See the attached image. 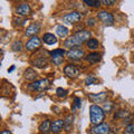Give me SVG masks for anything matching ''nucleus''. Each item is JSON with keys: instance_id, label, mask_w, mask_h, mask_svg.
<instances>
[{"instance_id": "72a5a7b5", "label": "nucleus", "mask_w": 134, "mask_h": 134, "mask_svg": "<svg viewBox=\"0 0 134 134\" xmlns=\"http://www.w3.org/2000/svg\"><path fill=\"white\" fill-rule=\"evenodd\" d=\"M12 70H15V66H11V68H10V69H8V72H9V73H11Z\"/></svg>"}, {"instance_id": "0eeeda50", "label": "nucleus", "mask_w": 134, "mask_h": 134, "mask_svg": "<svg viewBox=\"0 0 134 134\" xmlns=\"http://www.w3.org/2000/svg\"><path fill=\"white\" fill-rule=\"evenodd\" d=\"M97 18L104 25H107V26H111V25H113V23H114V17H113V15L111 12H107L105 10L99 11L97 14Z\"/></svg>"}, {"instance_id": "39448f33", "label": "nucleus", "mask_w": 134, "mask_h": 134, "mask_svg": "<svg viewBox=\"0 0 134 134\" xmlns=\"http://www.w3.org/2000/svg\"><path fill=\"white\" fill-rule=\"evenodd\" d=\"M64 55H65V50L62 48H57L53 52H50V58L52 62L55 65H60L63 60H64Z\"/></svg>"}, {"instance_id": "4be33fe9", "label": "nucleus", "mask_w": 134, "mask_h": 134, "mask_svg": "<svg viewBox=\"0 0 134 134\" xmlns=\"http://www.w3.org/2000/svg\"><path fill=\"white\" fill-rule=\"evenodd\" d=\"M11 49L14 52H21L23 50V43L20 40H15L11 45Z\"/></svg>"}, {"instance_id": "6ab92c4d", "label": "nucleus", "mask_w": 134, "mask_h": 134, "mask_svg": "<svg viewBox=\"0 0 134 134\" xmlns=\"http://www.w3.org/2000/svg\"><path fill=\"white\" fill-rule=\"evenodd\" d=\"M43 40H44V43H45V44H47V45H54V44H56V43H57L56 36H55V35H53V34H50V32L44 34Z\"/></svg>"}, {"instance_id": "f3484780", "label": "nucleus", "mask_w": 134, "mask_h": 134, "mask_svg": "<svg viewBox=\"0 0 134 134\" xmlns=\"http://www.w3.org/2000/svg\"><path fill=\"white\" fill-rule=\"evenodd\" d=\"M24 76H25V78H26L27 81H29V82H34V81H35V79L37 78V73H36V70H35V69L30 67V68H28V69L25 70Z\"/></svg>"}, {"instance_id": "7c9ffc66", "label": "nucleus", "mask_w": 134, "mask_h": 134, "mask_svg": "<svg viewBox=\"0 0 134 134\" xmlns=\"http://www.w3.org/2000/svg\"><path fill=\"white\" fill-rule=\"evenodd\" d=\"M100 2H102L103 5H105V6H113L115 3L114 0H102Z\"/></svg>"}, {"instance_id": "9b49d317", "label": "nucleus", "mask_w": 134, "mask_h": 134, "mask_svg": "<svg viewBox=\"0 0 134 134\" xmlns=\"http://www.w3.org/2000/svg\"><path fill=\"white\" fill-rule=\"evenodd\" d=\"M30 11H31L30 6H29L27 2H23V3H20V5L17 7L16 14L18 16H28L29 14H30Z\"/></svg>"}, {"instance_id": "dca6fc26", "label": "nucleus", "mask_w": 134, "mask_h": 134, "mask_svg": "<svg viewBox=\"0 0 134 134\" xmlns=\"http://www.w3.org/2000/svg\"><path fill=\"white\" fill-rule=\"evenodd\" d=\"M35 59L31 60V64L35 65L36 67H39V68H44L45 65L47 64V58L45 56H40V57H34Z\"/></svg>"}, {"instance_id": "b1692460", "label": "nucleus", "mask_w": 134, "mask_h": 134, "mask_svg": "<svg viewBox=\"0 0 134 134\" xmlns=\"http://www.w3.org/2000/svg\"><path fill=\"white\" fill-rule=\"evenodd\" d=\"M67 94H68V92H67V90H65V88H62V87H58V88L56 90V95H57V97H59V98L66 97Z\"/></svg>"}, {"instance_id": "c85d7f7f", "label": "nucleus", "mask_w": 134, "mask_h": 134, "mask_svg": "<svg viewBox=\"0 0 134 134\" xmlns=\"http://www.w3.org/2000/svg\"><path fill=\"white\" fill-rule=\"evenodd\" d=\"M96 82V78L94 76H87L85 79V85H92Z\"/></svg>"}, {"instance_id": "f257e3e1", "label": "nucleus", "mask_w": 134, "mask_h": 134, "mask_svg": "<svg viewBox=\"0 0 134 134\" xmlns=\"http://www.w3.org/2000/svg\"><path fill=\"white\" fill-rule=\"evenodd\" d=\"M88 39H91V31L87 30H79L76 34H74L73 36H70L69 38L65 40V47L67 48H74V47H79L83 43H85Z\"/></svg>"}, {"instance_id": "7ed1b4c3", "label": "nucleus", "mask_w": 134, "mask_h": 134, "mask_svg": "<svg viewBox=\"0 0 134 134\" xmlns=\"http://www.w3.org/2000/svg\"><path fill=\"white\" fill-rule=\"evenodd\" d=\"M50 85V82L48 78H45V79H40V81H37V82H34L31 83L30 85L28 86V88L30 91H34V92H40V91H45L47 90Z\"/></svg>"}, {"instance_id": "cd10ccee", "label": "nucleus", "mask_w": 134, "mask_h": 134, "mask_svg": "<svg viewBox=\"0 0 134 134\" xmlns=\"http://www.w3.org/2000/svg\"><path fill=\"white\" fill-rule=\"evenodd\" d=\"M81 103H82V100H81V98L79 97H75L74 98V103H73V111L74 110H76V108H78V107H81Z\"/></svg>"}, {"instance_id": "393cba45", "label": "nucleus", "mask_w": 134, "mask_h": 134, "mask_svg": "<svg viewBox=\"0 0 134 134\" xmlns=\"http://www.w3.org/2000/svg\"><path fill=\"white\" fill-rule=\"evenodd\" d=\"M113 110V102H105L104 103V106H103V111L106 112V113H110Z\"/></svg>"}, {"instance_id": "20e7f679", "label": "nucleus", "mask_w": 134, "mask_h": 134, "mask_svg": "<svg viewBox=\"0 0 134 134\" xmlns=\"http://www.w3.org/2000/svg\"><path fill=\"white\" fill-rule=\"evenodd\" d=\"M67 54V57L72 60H79L85 56V52L82 47H74V48H70L68 52L66 53Z\"/></svg>"}, {"instance_id": "423d86ee", "label": "nucleus", "mask_w": 134, "mask_h": 134, "mask_svg": "<svg viewBox=\"0 0 134 134\" xmlns=\"http://www.w3.org/2000/svg\"><path fill=\"white\" fill-rule=\"evenodd\" d=\"M81 19H82V15L77 11H72L63 16V21L66 24H76L81 21Z\"/></svg>"}, {"instance_id": "4468645a", "label": "nucleus", "mask_w": 134, "mask_h": 134, "mask_svg": "<svg viewBox=\"0 0 134 134\" xmlns=\"http://www.w3.org/2000/svg\"><path fill=\"white\" fill-rule=\"evenodd\" d=\"M52 131V123H50L49 120H45L40 123L39 125V132L41 134H48Z\"/></svg>"}, {"instance_id": "473e14b6", "label": "nucleus", "mask_w": 134, "mask_h": 134, "mask_svg": "<svg viewBox=\"0 0 134 134\" xmlns=\"http://www.w3.org/2000/svg\"><path fill=\"white\" fill-rule=\"evenodd\" d=\"M1 134H11V132L6 131V130H5V131H2V132H1Z\"/></svg>"}, {"instance_id": "6e6552de", "label": "nucleus", "mask_w": 134, "mask_h": 134, "mask_svg": "<svg viewBox=\"0 0 134 134\" xmlns=\"http://www.w3.org/2000/svg\"><path fill=\"white\" fill-rule=\"evenodd\" d=\"M64 74L66 75L67 77L69 78H75L79 75V68L76 65H73V64H68L65 66L64 68Z\"/></svg>"}, {"instance_id": "bb28decb", "label": "nucleus", "mask_w": 134, "mask_h": 134, "mask_svg": "<svg viewBox=\"0 0 134 134\" xmlns=\"http://www.w3.org/2000/svg\"><path fill=\"white\" fill-rule=\"evenodd\" d=\"M129 115H130V113L127 111H119L114 115V117H115V119H120V117H126Z\"/></svg>"}, {"instance_id": "9d476101", "label": "nucleus", "mask_w": 134, "mask_h": 134, "mask_svg": "<svg viewBox=\"0 0 134 134\" xmlns=\"http://www.w3.org/2000/svg\"><path fill=\"white\" fill-rule=\"evenodd\" d=\"M41 46V40L39 37H31L30 39H29L27 41V44H26V48L27 50H29V52H31V50H36L37 48H39Z\"/></svg>"}, {"instance_id": "a211bd4d", "label": "nucleus", "mask_w": 134, "mask_h": 134, "mask_svg": "<svg viewBox=\"0 0 134 134\" xmlns=\"http://www.w3.org/2000/svg\"><path fill=\"white\" fill-rule=\"evenodd\" d=\"M86 62L90 63V64H96L100 60V54L98 53H90L88 55L86 56Z\"/></svg>"}, {"instance_id": "2eb2a0df", "label": "nucleus", "mask_w": 134, "mask_h": 134, "mask_svg": "<svg viewBox=\"0 0 134 134\" xmlns=\"http://www.w3.org/2000/svg\"><path fill=\"white\" fill-rule=\"evenodd\" d=\"M64 125H65V122L63 120H56V121H54V122L52 123V132L53 133H59L63 127H64Z\"/></svg>"}, {"instance_id": "ddd939ff", "label": "nucleus", "mask_w": 134, "mask_h": 134, "mask_svg": "<svg viewBox=\"0 0 134 134\" xmlns=\"http://www.w3.org/2000/svg\"><path fill=\"white\" fill-rule=\"evenodd\" d=\"M39 30H40V24L34 23L27 28V30H26L25 34H26V36H28V37H35L36 34L38 32Z\"/></svg>"}, {"instance_id": "a878e982", "label": "nucleus", "mask_w": 134, "mask_h": 134, "mask_svg": "<svg viewBox=\"0 0 134 134\" xmlns=\"http://www.w3.org/2000/svg\"><path fill=\"white\" fill-rule=\"evenodd\" d=\"M72 120H73L72 115H68V116L66 117V120L64 121V122H65L64 127L66 129V131H69V130H70V125H72Z\"/></svg>"}, {"instance_id": "1a4fd4ad", "label": "nucleus", "mask_w": 134, "mask_h": 134, "mask_svg": "<svg viewBox=\"0 0 134 134\" xmlns=\"http://www.w3.org/2000/svg\"><path fill=\"white\" fill-rule=\"evenodd\" d=\"M92 134H110L111 133V127L108 124L102 123L99 125H95L91 129Z\"/></svg>"}, {"instance_id": "f704fd0d", "label": "nucleus", "mask_w": 134, "mask_h": 134, "mask_svg": "<svg viewBox=\"0 0 134 134\" xmlns=\"http://www.w3.org/2000/svg\"><path fill=\"white\" fill-rule=\"evenodd\" d=\"M123 134H134V133H129V132H124Z\"/></svg>"}, {"instance_id": "f8f14e48", "label": "nucleus", "mask_w": 134, "mask_h": 134, "mask_svg": "<svg viewBox=\"0 0 134 134\" xmlns=\"http://www.w3.org/2000/svg\"><path fill=\"white\" fill-rule=\"evenodd\" d=\"M88 97L94 103H105L107 98V94L105 92H102V93H98V94H90Z\"/></svg>"}, {"instance_id": "c756f323", "label": "nucleus", "mask_w": 134, "mask_h": 134, "mask_svg": "<svg viewBox=\"0 0 134 134\" xmlns=\"http://www.w3.org/2000/svg\"><path fill=\"white\" fill-rule=\"evenodd\" d=\"M125 132H129V133H134V124L133 123H130L125 126Z\"/></svg>"}, {"instance_id": "2f4dec72", "label": "nucleus", "mask_w": 134, "mask_h": 134, "mask_svg": "<svg viewBox=\"0 0 134 134\" xmlns=\"http://www.w3.org/2000/svg\"><path fill=\"white\" fill-rule=\"evenodd\" d=\"M95 25V19L94 18H91V19H88L87 20V26H91V27H93Z\"/></svg>"}, {"instance_id": "5701e85b", "label": "nucleus", "mask_w": 134, "mask_h": 134, "mask_svg": "<svg viewBox=\"0 0 134 134\" xmlns=\"http://www.w3.org/2000/svg\"><path fill=\"white\" fill-rule=\"evenodd\" d=\"M84 3H86L88 7H95V8H97L100 6V2L99 0H84Z\"/></svg>"}, {"instance_id": "f03ea898", "label": "nucleus", "mask_w": 134, "mask_h": 134, "mask_svg": "<svg viewBox=\"0 0 134 134\" xmlns=\"http://www.w3.org/2000/svg\"><path fill=\"white\" fill-rule=\"evenodd\" d=\"M105 119V112L103 111L102 107H99L96 104H93L90 107V120L92 124L94 125H99Z\"/></svg>"}, {"instance_id": "412c9836", "label": "nucleus", "mask_w": 134, "mask_h": 134, "mask_svg": "<svg viewBox=\"0 0 134 134\" xmlns=\"http://www.w3.org/2000/svg\"><path fill=\"white\" fill-rule=\"evenodd\" d=\"M86 46L88 47L90 49H97L98 48V46H99V43H98V40L97 39H95V38H91L86 41Z\"/></svg>"}, {"instance_id": "aec40b11", "label": "nucleus", "mask_w": 134, "mask_h": 134, "mask_svg": "<svg viewBox=\"0 0 134 134\" xmlns=\"http://www.w3.org/2000/svg\"><path fill=\"white\" fill-rule=\"evenodd\" d=\"M56 34H57L58 37H60V38H65V37L68 36L69 29L65 26H63V25H59V26L56 27Z\"/></svg>"}]
</instances>
